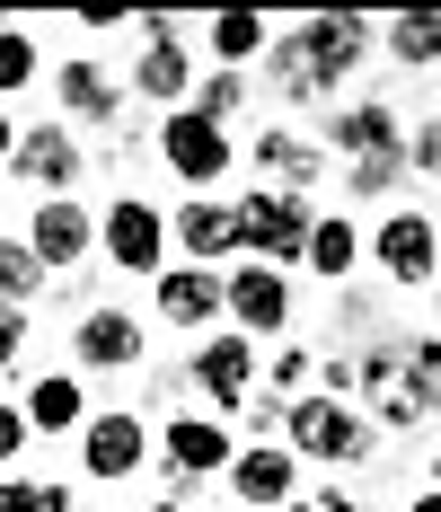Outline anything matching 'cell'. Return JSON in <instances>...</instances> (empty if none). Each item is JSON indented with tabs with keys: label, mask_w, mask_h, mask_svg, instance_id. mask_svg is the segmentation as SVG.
<instances>
[{
	"label": "cell",
	"mask_w": 441,
	"mask_h": 512,
	"mask_svg": "<svg viewBox=\"0 0 441 512\" xmlns=\"http://www.w3.org/2000/svg\"><path fill=\"white\" fill-rule=\"evenodd\" d=\"M362 53H371V27H362V18H344V9H327V18H300V36L274 53V71H283V89H292V98H318V89H336Z\"/></svg>",
	"instance_id": "cell-1"
},
{
	"label": "cell",
	"mask_w": 441,
	"mask_h": 512,
	"mask_svg": "<svg viewBox=\"0 0 441 512\" xmlns=\"http://www.w3.org/2000/svg\"><path fill=\"white\" fill-rule=\"evenodd\" d=\"M177 239H186L195 256H230L239 248V212L230 204H186L177 212Z\"/></svg>",
	"instance_id": "cell-17"
},
{
	"label": "cell",
	"mask_w": 441,
	"mask_h": 512,
	"mask_svg": "<svg viewBox=\"0 0 441 512\" xmlns=\"http://www.w3.org/2000/svg\"><path fill=\"white\" fill-rule=\"evenodd\" d=\"M0 512H71V495L45 486V477H36V486H27V477H9V486H0Z\"/></svg>",
	"instance_id": "cell-28"
},
{
	"label": "cell",
	"mask_w": 441,
	"mask_h": 512,
	"mask_svg": "<svg viewBox=\"0 0 441 512\" xmlns=\"http://www.w3.org/2000/svg\"><path fill=\"white\" fill-rule=\"evenodd\" d=\"M150 512H177V504H150Z\"/></svg>",
	"instance_id": "cell-38"
},
{
	"label": "cell",
	"mask_w": 441,
	"mask_h": 512,
	"mask_svg": "<svg viewBox=\"0 0 441 512\" xmlns=\"http://www.w3.org/2000/svg\"><path fill=\"white\" fill-rule=\"evenodd\" d=\"M212 309H221V274H212V265H177V274H159V318L203 327Z\"/></svg>",
	"instance_id": "cell-13"
},
{
	"label": "cell",
	"mask_w": 441,
	"mask_h": 512,
	"mask_svg": "<svg viewBox=\"0 0 441 512\" xmlns=\"http://www.w3.org/2000/svg\"><path fill=\"white\" fill-rule=\"evenodd\" d=\"M27 248H36V265H80L89 256V212L71 204V195H53L36 212V230H27Z\"/></svg>",
	"instance_id": "cell-9"
},
{
	"label": "cell",
	"mask_w": 441,
	"mask_h": 512,
	"mask_svg": "<svg viewBox=\"0 0 441 512\" xmlns=\"http://www.w3.org/2000/svg\"><path fill=\"white\" fill-rule=\"evenodd\" d=\"M406 389H415V398H424V415L441 407V336H424V345H406Z\"/></svg>",
	"instance_id": "cell-27"
},
{
	"label": "cell",
	"mask_w": 441,
	"mask_h": 512,
	"mask_svg": "<svg viewBox=\"0 0 441 512\" xmlns=\"http://www.w3.org/2000/svg\"><path fill=\"white\" fill-rule=\"evenodd\" d=\"M230 486H239L247 504H292V495H300L292 451H247V460H230Z\"/></svg>",
	"instance_id": "cell-16"
},
{
	"label": "cell",
	"mask_w": 441,
	"mask_h": 512,
	"mask_svg": "<svg viewBox=\"0 0 441 512\" xmlns=\"http://www.w3.org/2000/svg\"><path fill=\"white\" fill-rule=\"evenodd\" d=\"M389 53H397V62H415V71H433V62H441V18H433V9L389 18Z\"/></svg>",
	"instance_id": "cell-19"
},
{
	"label": "cell",
	"mask_w": 441,
	"mask_h": 512,
	"mask_svg": "<svg viewBox=\"0 0 441 512\" xmlns=\"http://www.w3.org/2000/svg\"><path fill=\"white\" fill-rule=\"evenodd\" d=\"M239 98H247V80H239V71H221V80H203V106H195V115H203V124H230Z\"/></svg>",
	"instance_id": "cell-30"
},
{
	"label": "cell",
	"mask_w": 441,
	"mask_h": 512,
	"mask_svg": "<svg viewBox=\"0 0 441 512\" xmlns=\"http://www.w3.org/2000/svg\"><path fill=\"white\" fill-rule=\"evenodd\" d=\"M283 424H292V442L309 460H362V451H371V424L344 407V398H300Z\"/></svg>",
	"instance_id": "cell-3"
},
{
	"label": "cell",
	"mask_w": 441,
	"mask_h": 512,
	"mask_svg": "<svg viewBox=\"0 0 441 512\" xmlns=\"http://www.w3.org/2000/svg\"><path fill=\"white\" fill-rule=\"evenodd\" d=\"M415 168H433V177H441V124H424V142H415Z\"/></svg>",
	"instance_id": "cell-34"
},
{
	"label": "cell",
	"mask_w": 441,
	"mask_h": 512,
	"mask_svg": "<svg viewBox=\"0 0 441 512\" xmlns=\"http://www.w3.org/2000/svg\"><path fill=\"white\" fill-rule=\"evenodd\" d=\"M62 106H71V115H89V124L115 115V89H106L98 62H62Z\"/></svg>",
	"instance_id": "cell-21"
},
{
	"label": "cell",
	"mask_w": 441,
	"mask_h": 512,
	"mask_svg": "<svg viewBox=\"0 0 441 512\" xmlns=\"http://www.w3.org/2000/svg\"><path fill=\"white\" fill-rule=\"evenodd\" d=\"M336 142L353 159H397V115H389V106H353V115L336 124Z\"/></svg>",
	"instance_id": "cell-18"
},
{
	"label": "cell",
	"mask_w": 441,
	"mask_h": 512,
	"mask_svg": "<svg viewBox=\"0 0 441 512\" xmlns=\"http://www.w3.org/2000/svg\"><path fill=\"white\" fill-rule=\"evenodd\" d=\"M80 460H89V477H133L142 468V415H89Z\"/></svg>",
	"instance_id": "cell-8"
},
{
	"label": "cell",
	"mask_w": 441,
	"mask_h": 512,
	"mask_svg": "<svg viewBox=\"0 0 441 512\" xmlns=\"http://www.w3.org/2000/svg\"><path fill=\"white\" fill-rule=\"evenodd\" d=\"M18 442H27V415H18V407H0V460H9Z\"/></svg>",
	"instance_id": "cell-33"
},
{
	"label": "cell",
	"mask_w": 441,
	"mask_h": 512,
	"mask_svg": "<svg viewBox=\"0 0 441 512\" xmlns=\"http://www.w3.org/2000/svg\"><path fill=\"white\" fill-rule=\"evenodd\" d=\"M18 354H27V318H18V309L0 301V371H9Z\"/></svg>",
	"instance_id": "cell-31"
},
{
	"label": "cell",
	"mask_w": 441,
	"mask_h": 512,
	"mask_svg": "<svg viewBox=\"0 0 441 512\" xmlns=\"http://www.w3.org/2000/svg\"><path fill=\"white\" fill-rule=\"evenodd\" d=\"M18 177H27V186H71V177H80V142H71V133H53V124H36V133H18Z\"/></svg>",
	"instance_id": "cell-11"
},
{
	"label": "cell",
	"mask_w": 441,
	"mask_h": 512,
	"mask_svg": "<svg viewBox=\"0 0 441 512\" xmlns=\"http://www.w3.org/2000/svg\"><path fill=\"white\" fill-rule=\"evenodd\" d=\"M133 80H142V98H186V45H177V36H150Z\"/></svg>",
	"instance_id": "cell-20"
},
{
	"label": "cell",
	"mask_w": 441,
	"mask_h": 512,
	"mask_svg": "<svg viewBox=\"0 0 441 512\" xmlns=\"http://www.w3.org/2000/svg\"><path fill=\"white\" fill-rule=\"evenodd\" d=\"M80 424V380H36L27 398V433H71Z\"/></svg>",
	"instance_id": "cell-22"
},
{
	"label": "cell",
	"mask_w": 441,
	"mask_h": 512,
	"mask_svg": "<svg viewBox=\"0 0 441 512\" xmlns=\"http://www.w3.org/2000/svg\"><path fill=\"white\" fill-rule=\"evenodd\" d=\"M80 354L98 362V371H124V362L142 354V327H133L124 309H89V318H80Z\"/></svg>",
	"instance_id": "cell-15"
},
{
	"label": "cell",
	"mask_w": 441,
	"mask_h": 512,
	"mask_svg": "<svg viewBox=\"0 0 441 512\" xmlns=\"http://www.w3.org/2000/svg\"><path fill=\"white\" fill-rule=\"evenodd\" d=\"M159 248H168V230H159V212H150V204L124 195V204L106 212V256H115L124 274H159Z\"/></svg>",
	"instance_id": "cell-7"
},
{
	"label": "cell",
	"mask_w": 441,
	"mask_h": 512,
	"mask_svg": "<svg viewBox=\"0 0 441 512\" xmlns=\"http://www.w3.org/2000/svg\"><path fill=\"white\" fill-rule=\"evenodd\" d=\"M9 142H18V133H9V115H0V159H9Z\"/></svg>",
	"instance_id": "cell-37"
},
{
	"label": "cell",
	"mask_w": 441,
	"mask_h": 512,
	"mask_svg": "<svg viewBox=\"0 0 441 512\" xmlns=\"http://www.w3.org/2000/svg\"><path fill=\"white\" fill-rule=\"evenodd\" d=\"M256 159H265L274 177H292V186H309V177H318V151H309V142H292V133H265V142H256Z\"/></svg>",
	"instance_id": "cell-26"
},
{
	"label": "cell",
	"mask_w": 441,
	"mask_h": 512,
	"mask_svg": "<svg viewBox=\"0 0 441 512\" xmlns=\"http://www.w3.org/2000/svg\"><path fill=\"white\" fill-rule=\"evenodd\" d=\"M159 159H168L177 177L212 186V177L230 168V133H221V124H203L195 106H186V115H168V133H159Z\"/></svg>",
	"instance_id": "cell-4"
},
{
	"label": "cell",
	"mask_w": 441,
	"mask_h": 512,
	"mask_svg": "<svg viewBox=\"0 0 441 512\" xmlns=\"http://www.w3.org/2000/svg\"><path fill=\"white\" fill-rule=\"evenodd\" d=\"M406 512H441V495H415V504H406Z\"/></svg>",
	"instance_id": "cell-36"
},
{
	"label": "cell",
	"mask_w": 441,
	"mask_h": 512,
	"mask_svg": "<svg viewBox=\"0 0 441 512\" xmlns=\"http://www.w3.org/2000/svg\"><path fill=\"white\" fill-rule=\"evenodd\" d=\"M27 80H36V45L0 27V98H9V89H27Z\"/></svg>",
	"instance_id": "cell-29"
},
{
	"label": "cell",
	"mask_w": 441,
	"mask_h": 512,
	"mask_svg": "<svg viewBox=\"0 0 441 512\" xmlns=\"http://www.w3.org/2000/svg\"><path fill=\"white\" fill-rule=\"evenodd\" d=\"M212 45H221V62H247V53L265 45V18L256 9H221L212 18Z\"/></svg>",
	"instance_id": "cell-25"
},
{
	"label": "cell",
	"mask_w": 441,
	"mask_h": 512,
	"mask_svg": "<svg viewBox=\"0 0 441 512\" xmlns=\"http://www.w3.org/2000/svg\"><path fill=\"white\" fill-rule=\"evenodd\" d=\"M230 212H239V248H256L274 274L309 248V212H300L292 195H247V204H230Z\"/></svg>",
	"instance_id": "cell-2"
},
{
	"label": "cell",
	"mask_w": 441,
	"mask_h": 512,
	"mask_svg": "<svg viewBox=\"0 0 441 512\" xmlns=\"http://www.w3.org/2000/svg\"><path fill=\"white\" fill-rule=\"evenodd\" d=\"M380 265H389V283H433V265H441L433 221L424 212H389L380 221Z\"/></svg>",
	"instance_id": "cell-6"
},
{
	"label": "cell",
	"mask_w": 441,
	"mask_h": 512,
	"mask_svg": "<svg viewBox=\"0 0 441 512\" xmlns=\"http://www.w3.org/2000/svg\"><path fill=\"white\" fill-rule=\"evenodd\" d=\"M292 512H353V495H292Z\"/></svg>",
	"instance_id": "cell-35"
},
{
	"label": "cell",
	"mask_w": 441,
	"mask_h": 512,
	"mask_svg": "<svg viewBox=\"0 0 441 512\" xmlns=\"http://www.w3.org/2000/svg\"><path fill=\"white\" fill-rule=\"evenodd\" d=\"M389 168H397V159H353V186H362V195H380V186H389Z\"/></svg>",
	"instance_id": "cell-32"
},
{
	"label": "cell",
	"mask_w": 441,
	"mask_h": 512,
	"mask_svg": "<svg viewBox=\"0 0 441 512\" xmlns=\"http://www.w3.org/2000/svg\"><path fill=\"white\" fill-rule=\"evenodd\" d=\"M168 468H177V477L230 468V433H221V424H203V415H177V424H168Z\"/></svg>",
	"instance_id": "cell-14"
},
{
	"label": "cell",
	"mask_w": 441,
	"mask_h": 512,
	"mask_svg": "<svg viewBox=\"0 0 441 512\" xmlns=\"http://www.w3.org/2000/svg\"><path fill=\"white\" fill-rule=\"evenodd\" d=\"M433 477H441V460H433Z\"/></svg>",
	"instance_id": "cell-39"
},
{
	"label": "cell",
	"mask_w": 441,
	"mask_h": 512,
	"mask_svg": "<svg viewBox=\"0 0 441 512\" xmlns=\"http://www.w3.org/2000/svg\"><path fill=\"white\" fill-rule=\"evenodd\" d=\"M36 283H45V265H36V248H27V239H0V301L18 309L27 292H36Z\"/></svg>",
	"instance_id": "cell-24"
},
{
	"label": "cell",
	"mask_w": 441,
	"mask_h": 512,
	"mask_svg": "<svg viewBox=\"0 0 441 512\" xmlns=\"http://www.w3.org/2000/svg\"><path fill=\"white\" fill-rule=\"evenodd\" d=\"M221 309H239V327H256V336H274V327L292 318V283H283L274 265H239V274L221 283Z\"/></svg>",
	"instance_id": "cell-5"
},
{
	"label": "cell",
	"mask_w": 441,
	"mask_h": 512,
	"mask_svg": "<svg viewBox=\"0 0 441 512\" xmlns=\"http://www.w3.org/2000/svg\"><path fill=\"white\" fill-rule=\"evenodd\" d=\"M300 256L336 283V274H353V230H344V221H309V248H300Z\"/></svg>",
	"instance_id": "cell-23"
},
{
	"label": "cell",
	"mask_w": 441,
	"mask_h": 512,
	"mask_svg": "<svg viewBox=\"0 0 441 512\" xmlns=\"http://www.w3.org/2000/svg\"><path fill=\"white\" fill-rule=\"evenodd\" d=\"M195 380L212 389V407H247V380H256V354H247V336H212L195 354Z\"/></svg>",
	"instance_id": "cell-10"
},
{
	"label": "cell",
	"mask_w": 441,
	"mask_h": 512,
	"mask_svg": "<svg viewBox=\"0 0 441 512\" xmlns=\"http://www.w3.org/2000/svg\"><path fill=\"white\" fill-rule=\"evenodd\" d=\"M353 380L371 389L380 424H424V398L406 389V362H397V354H362V362H353Z\"/></svg>",
	"instance_id": "cell-12"
}]
</instances>
